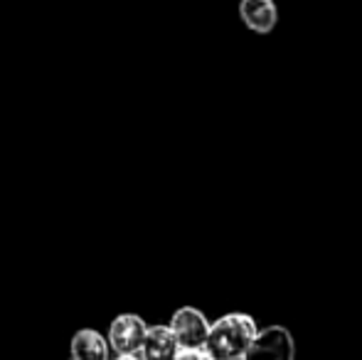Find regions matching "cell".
<instances>
[{
  "mask_svg": "<svg viewBox=\"0 0 362 360\" xmlns=\"http://www.w3.org/2000/svg\"><path fill=\"white\" fill-rule=\"evenodd\" d=\"M259 336V326L249 313H224L210 328L205 351L215 360H244Z\"/></svg>",
  "mask_w": 362,
  "mask_h": 360,
  "instance_id": "6da1fadb",
  "label": "cell"
},
{
  "mask_svg": "<svg viewBox=\"0 0 362 360\" xmlns=\"http://www.w3.org/2000/svg\"><path fill=\"white\" fill-rule=\"evenodd\" d=\"M148 328L151 326H148L144 316H139V313H119L111 321L109 333H106L111 351L116 356H141Z\"/></svg>",
  "mask_w": 362,
  "mask_h": 360,
  "instance_id": "7a4b0ae2",
  "label": "cell"
},
{
  "mask_svg": "<svg viewBox=\"0 0 362 360\" xmlns=\"http://www.w3.org/2000/svg\"><path fill=\"white\" fill-rule=\"evenodd\" d=\"M170 328L177 336L182 348L187 351H197V348L207 346V338H210V328L212 323L207 321V316L195 306H182L173 313L170 318Z\"/></svg>",
  "mask_w": 362,
  "mask_h": 360,
  "instance_id": "3957f363",
  "label": "cell"
},
{
  "mask_svg": "<svg viewBox=\"0 0 362 360\" xmlns=\"http://www.w3.org/2000/svg\"><path fill=\"white\" fill-rule=\"evenodd\" d=\"M244 360H296L293 336L284 326L262 328Z\"/></svg>",
  "mask_w": 362,
  "mask_h": 360,
  "instance_id": "277c9868",
  "label": "cell"
},
{
  "mask_svg": "<svg viewBox=\"0 0 362 360\" xmlns=\"http://www.w3.org/2000/svg\"><path fill=\"white\" fill-rule=\"evenodd\" d=\"M182 346L177 341V336L173 333L170 323L163 326V323H156V326L148 328L144 348H141V358L144 360H175L180 356Z\"/></svg>",
  "mask_w": 362,
  "mask_h": 360,
  "instance_id": "5b68a950",
  "label": "cell"
},
{
  "mask_svg": "<svg viewBox=\"0 0 362 360\" xmlns=\"http://www.w3.org/2000/svg\"><path fill=\"white\" fill-rule=\"evenodd\" d=\"M239 18L254 33H272L279 23V8L274 0H239Z\"/></svg>",
  "mask_w": 362,
  "mask_h": 360,
  "instance_id": "8992f818",
  "label": "cell"
},
{
  "mask_svg": "<svg viewBox=\"0 0 362 360\" xmlns=\"http://www.w3.org/2000/svg\"><path fill=\"white\" fill-rule=\"evenodd\" d=\"M72 360H111L109 338L96 328H79L69 343Z\"/></svg>",
  "mask_w": 362,
  "mask_h": 360,
  "instance_id": "52a82bcc",
  "label": "cell"
},
{
  "mask_svg": "<svg viewBox=\"0 0 362 360\" xmlns=\"http://www.w3.org/2000/svg\"><path fill=\"white\" fill-rule=\"evenodd\" d=\"M175 360H215V358H212L205 348H197V351H187V348H182L180 356H177Z\"/></svg>",
  "mask_w": 362,
  "mask_h": 360,
  "instance_id": "ba28073f",
  "label": "cell"
},
{
  "mask_svg": "<svg viewBox=\"0 0 362 360\" xmlns=\"http://www.w3.org/2000/svg\"><path fill=\"white\" fill-rule=\"evenodd\" d=\"M111 360H144V358H141V356H116Z\"/></svg>",
  "mask_w": 362,
  "mask_h": 360,
  "instance_id": "9c48e42d",
  "label": "cell"
}]
</instances>
